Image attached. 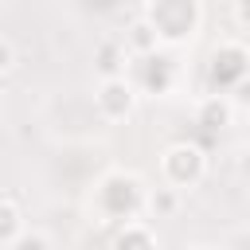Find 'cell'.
I'll return each instance as SVG.
<instances>
[{"label":"cell","instance_id":"obj_14","mask_svg":"<svg viewBox=\"0 0 250 250\" xmlns=\"http://www.w3.org/2000/svg\"><path fill=\"white\" fill-rule=\"evenodd\" d=\"M184 250H215V246H203V242H195V246H184Z\"/></svg>","mask_w":250,"mask_h":250},{"label":"cell","instance_id":"obj_12","mask_svg":"<svg viewBox=\"0 0 250 250\" xmlns=\"http://www.w3.org/2000/svg\"><path fill=\"white\" fill-rule=\"evenodd\" d=\"M230 90H234V102H238V105H250V74H246V78H238Z\"/></svg>","mask_w":250,"mask_h":250},{"label":"cell","instance_id":"obj_2","mask_svg":"<svg viewBox=\"0 0 250 250\" xmlns=\"http://www.w3.org/2000/svg\"><path fill=\"white\" fill-rule=\"evenodd\" d=\"M160 172H164L168 188H176V191L180 188H191V184L203 180V152L195 145H188V141L168 145L164 156H160Z\"/></svg>","mask_w":250,"mask_h":250},{"label":"cell","instance_id":"obj_5","mask_svg":"<svg viewBox=\"0 0 250 250\" xmlns=\"http://www.w3.org/2000/svg\"><path fill=\"white\" fill-rule=\"evenodd\" d=\"M230 109H234L230 98H223V94H207V98L199 102L195 121H199L203 129H223V125H230Z\"/></svg>","mask_w":250,"mask_h":250},{"label":"cell","instance_id":"obj_1","mask_svg":"<svg viewBox=\"0 0 250 250\" xmlns=\"http://www.w3.org/2000/svg\"><path fill=\"white\" fill-rule=\"evenodd\" d=\"M145 20L160 43H184L199 27V0H152Z\"/></svg>","mask_w":250,"mask_h":250},{"label":"cell","instance_id":"obj_9","mask_svg":"<svg viewBox=\"0 0 250 250\" xmlns=\"http://www.w3.org/2000/svg\"><path fill=\"white\" fill-rule=\"evenodd\" d=\"M23 230V223H20V207L8 199V195H0V246H12V238Z\"/></svg>","mask_w":250,"mask_h":250},{"label":"cell","instance_id":"obj_7","mask_svg":"<svg viewBox=\"0 0 250 250\" xmlns=\"http://www.w3.org/2000/svg\"><path fill=\"white\" fill-rule=\"evenodd\" d=\"M145 211L152 215V219H168V215H176L180 211V191L176 188H156V191H148L145 195Z\"/></svg>","mask_w":250,"mask_h":250},{"label":"cell","instance_id":"obj_8","mask_svg":"<svg viewBox=\"0 0 250 250\" xmlns=\"http://www.w3.org/2000/svg\"><path fill=\"white\" fill-rule=\"evenodd\" d=\"M156 31H152V23L148 20H137L129 31H125V47H129V55H152L156 51Z\"/></svg>","mask_w":250,"mask_h":250},{"label":"cell","instance_id":"obj_10","mask_svg":"<svg viewBox=\"0 0 250 250\" xmlns=\"http://www.w3.org/2000/svg\"><path fill=\"white\" fill-rule=\"evenodd\" d=\"M8 250H51V242H47L43 230H20V234L12 238Z\"/></svg>","mask_w":250,"mask_h":250},{"label":"cell","instance_id":"obj_4","mask_svg":"<svg viewBox=\"0 0 250 250\" xmlns=\"http://www.w3.org/2000/svg\"><path fill=\"white\" fill-rule=\"evenodd\" d=\"M129 47L125 39H102L98 43V70L102 78H125V62H129Z\"/></svg>","mask_w":250,"mask_h":250},{"label":"cell","instance_id":"obj_11","mask_svg":"<svg viewBox=\"0 0 250 250\" xmlns=\"http://www.w3.org/2000/svg\"><path fill=\"white\" fill-rule=\"evenodd\" d=\"M16 66V47H12V39H4L0 35V74L4 70H12Z\"/></svg>","mask_w":250,"mask_h":250},{"label":"cell","instance_id":"obj_13","mask_svg":"<svg viewBox=\"0 0 250 250\" xmlns=\"http://www.w3.org/2000/svg\"><path fill=\"white\" fill-rule=\"evenodd\" d=\"M234 23L250 27V0H234Z\"/></svg>","mask_w":250,"mask_h":250},{"label":"cell","instance_id":"obj_6","mask_svg":"<svg viewBox=\"0 0 250 250\" xmlns=\"http://www.w3.org/2000/svg\"><path fill=\"white\" fill-rule=\"evenodd\" d=\"M113 250H156V242H152L148 227L133 219V223H125V227L117 230V238H113Z\"/></svg>","mask_w":250,"mask_h":250},{"label":"cell","instance_id":"obj_3","mask_svg":"<svg viewBox=\"0 0 250 250\" xmlns=\"http://www.w3.org/2000/svg\"><path fill=\"white\" fill-rule=\"evenodd\" d=\"M98 109H102V117H109V121H121V117H129L133 113V105H137V86L133 82H125V78H102V86H98Z\"/></svg>","mask_w":250,"mask_h":250}]
</instances>
